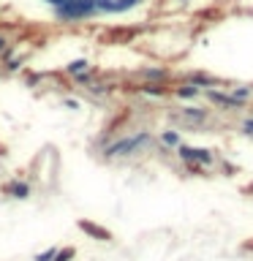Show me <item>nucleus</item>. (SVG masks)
Returning <instances> with one entry per match:
<instances>
[{"label":"nucleus","mask_w":253,"mask_h":261,"mask_svg":"<svg viewBox=\"0 0 253 261\" xmlns=\"http://www.w3.org/2000/svg\"><path fill=\"white\" fill-rule=\"evenodd\" d=\"M180 155H183L185 161H199V163H210L212 161V155L207 150H191V147H183Z\"/></svg>","instance_id":"obj_1"},{"label":"nucleus","mask_w":253,"mask_h":261,"mask_svg":"<svg viewBox=\"0 0 253 261\" xmlns=\"http://www.w3.org/2000/svg\"><path fill=\"white\" fill-rule=\"evenodd\" d=\"M82 231H87L90 237H101V240H109V231L106 228H101V226H95V223H87V220H82Z\"/></svg>","instance_id":"obj_2"},{"label":"nucleus","mask_w":253,"mask_h":261,"mask_svg":"<svg viewBox=\"0 0 253 261\" xmlns=\"http://www.w3.org/2000/svg\"><path fill=\"white\" fill-rule=\"evenodd\" d=\"M6 193H14L16 199H24V196L30 193V188L24 182H11V185H6Z\"/></svg>","instance_id":"obj_3"},{"label":"nucleus","mask_w":253,"mask_h":261,"mask_svg":"<svg viewBox=\"0 0 253 261\" xmlns=\"http://www.w3.org/2000/svg\"><path fill=\"white\" fill-rule=\"evenodd\" d=\"M68 258H73V248H63V250H57L52 261H68Z\"/></svg>","instance_id":"obj_4"},{"label":"nucleus","mask_w":253,"mask_h":261,"mask_svg":"<svg viewBox=\"0 0 253 261\" xmlns=\"http://www.w3.org/2000/svg\"><path fill=\"white\" fill-rule=\"evenodd\" d=\"M55 248H49V250H44V253H38V256H36V261H52L55 258Z\"/></svg>","instance_id":"obj_5"},{"label":"nucleus","mask_w":253,"mask_h":261,"mask_svg":"<svg viewBox=\"0 0 253 261\" xmlns=\"http://www.w3.org/2000/svg\"><path fill=\"white\" fill-rule=\"evenodd\" d=\"M248 193H253V185H250V188H248Z\"/></svg>","instance_id":"obj_6"}]
</instances>
